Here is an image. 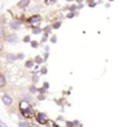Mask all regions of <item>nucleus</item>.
Instances as JSON below:
<instances>
[{"instance_id": "obj_1", "label": "nucleus", "mask_w": 119, "mask_h": 127, "mask_svg": "<svg viewBox=\"0 0 119 127\" xmlns=\"http://www.w3.org/2000/svg\"><path fill=\"white\" fill-rule=\"evenodd\" d=\"M20 111H21V114H22L25 118H32V117L34 116L33 108H32V106L29 105V103L26 101V100H22V101L20 103Z\"/></svg>"}, {"instance_id": "obj_2", "label": "nucleus", "mask_w": 119, "mask_h": 127, "mask_svg": "<svg viewBox=\"0 0 119 127\" xmlns=\"http://www.w3.org/2000/svg\"><path fill=\"white\" fill-rule=\"evenodd\" d=\"M40 23H41V16H39V15H33L28 19V25L34 28L38 27Z\"/></svg>"}, {"instance_id": "obj_3", "label": "nucleus", "mask_w": 119, "mask_h": 127, "mask_svg": "<svg viewBox=\"0 0 119 127\" xmlns=\"http://www.w3.org/2000/svg\"><path fill=\"white\" fill-rule=\"evenodd\" d=\"M36 120H38L39 124L44 125V124H47V121H48V117H47V114H44V113H38V114H36Z\"/></svg>"}, {"instance_id": "obj_4", "label": "nucleus", "mask_w": 119, "mask_h": 127, "mask_svg": "<svg viewBox=\"0 0 119 127\" xmlns=\"http://www.w3.org/2000/svg\"><path fill=\"white\" fill-rule=\"evenodd\" d=\"M6 42L7 43H11V44H14V43H16L18 42V35L16 34H9V35H7L6 36Z\"/></svg>"}, {"instance_id": "obj_5", "label": "nucleus", "mask_w": 119, "mask_h": 127, "mask_svg": "<svg viewBox=\"0 0 119 127\" xmlns=\"http://www.w3.org/2000/svg\"><path fill=\"white\" fill-rule=\"evenodd\" d=\"M1 100H2V103H4L6 106H11L12 101H13V100H12V98L8 96V95H4V96L1 97Z\"/></svg>"}, {"instance_id": "obj_6", "label": "nucleus", "mask_w": 119, "mask_h": 127, "mask_svg": "<svg viewBox=\"0 0 119 127\" xmlns=\"http://www.w3.org/2000/svg\"><path fill=\"white\" fill-rule=\"evenodd\" d=\"M29 1L31 0H20L19 2H18V6H19L20 8H26L29 5Z\"/></svg>"}, {"instance_id": "obj_7", "label": "nucleus", "mask_w": 119, "mask_h": 127, "mask_svg": "<svg viewBox=\"0 0 119 127\" xmlns=\"http://www.w3.org/2000/svg\"><path fill=\"white\" fill-rule=\"evenodd\" d=\"M9 27H11L13 31H16V29L20 28V22H18V21H11V22H9Z\"/></svg>"}, {"instance_id": "obj_8", "label": "nucleus", "mask_w": 119, "mask_h": 127, "mask_svg": "<svg viewBox=\"0 0 119 127\" xmlns=\"http://www.w3.org/2000/svg\"><path fill=\"white\" fill-rule=\"evenodd\" d=\"M6 58H7L8 61H15V60L19 58V56L18 55H13V54H7L6 55Z\"/></svg>"}, {"instance_id": "obj_9", "label": "nucleus", "mask_w": 119, "mask_h": 127, "mask_svg": "<svg viewBox=\"0 0 119 127\" xmlns=\"http://www.w3.org/2000/svg\"><path fill=\"white\" fill-rule=\"evenodd\" d=\"M5 84H6V79H5V76L1 75L0 76V88H4Z\"/></svg>"}, {"instance_id": "obj_10", "label": "nucleus", "mask_w": 119, "mask_h": 127, "mask_svg": "<svg viewBox=\"0 0 119 127\" xmlns=\"http://www.w3.org/2000/svg\"><path fill=\"white\" fill-rule=\"evenodd\" d=\"M41 28H39V27H35V28H33V33H34V34H40V33H41Z\"/></svg>"}, {"instance_id": "obj_11", "label": "nucleus", "mask_w": 119, "mask_h": 127, "mask_svg": "<svg viewBox=\"0 0 119 127\" xmlns=\"http://www.w3.org/2000/svg\"><path fill=\"white\" fill-rule=\"evenodd\" d=\"M43 61H44V60H42V58L40 57V56H38V57L35 58V62H36V63H38V64H40V63H42Z\"/></svg>"}, {"instance_id": "obj_12", "label": "nucleus", "mask_w": 119, "mask_h": 127, "mask_svg": "<svg viewBox=\"0 0 119 127\" xmlns=\"http://www.w3.org/2000/svg\"><path fill=\"white\" fill-rule=\"evenodd\" d=\"M61 27V22H60V21H57V22H55L54 25H53V28H56V29H57V28H60Z\"/></svg>"}, {"instance_id": "obj_13", "label": "nucleus", "mask_w": 119, "mask_h": 127, "mask_svg": "<svg viewBox=\"0 0 119 127\" xmlns=\"http://www.w3.org/2000/svg\"><path fill=\"white\" fill-rule=\"evenodd\" d=\"M50 29H51V27H50V26H48V27L44 28V33H46V35H48L50 33Z\"/></svg>"}, {"instance_id": "obj_14", "label": "nucleus", "mask_w": 119, "mask_h": 127, "mask_svg": "<svg viewBox=\"0 0 119 127\" xmlns=\"http://www.w3.org/2000/svg\"><path fill=\"white\" fill-rule=\"evenodd\" d=\"M32 47H33V48H38L39 43L36 42V41H32Z\"/></svg>"}, {"instance_id": "obj_15", "label": "nucleus", "mask_w": 119, "mask_h": 127, "mask_svg": "<svg viewBox=\"0 0 119 127\" xmlns=\"http://www.w3.org/2000/svg\"><path fill=\"white\" fill-rule=\"evenodd\" d=\"M26 66H27V68H32V66H33V62L32 61L26 62Z\"/></svg>"}, {"instance_id": "obj_16", "label": "nucleus", "mask_w": 119, "mask_h": 127, "mask_svg": "<svg viewBox=\"0 0 119 127\" xmlns=\"http://www.w3.org/2000/svg\"><path fill=\"white\" fill-rule=\"evenodd\" d=\"M50 41H51V42L53 43H56V41H57V37H56V36H51V39H50Z\"/></svg>"}, {"instance_id": "obj_17", "label": "nucleus", "mask_w": 119, "mask_h": 127, "mask_svg": "<svg viewBox=\"0 0 119 127\" xmlns=\"http://www.w3.org/2000/svg\"><path fill=\"white\" fill-rule=\"evenodd\" d=\"M56 0H46V4L47 5H51V4H54Z\"/></svg>"}, {"instance_id": "obj_18", "label": "nucleus", "mask_w": 119, "mask_h": 127, "mask_svg": "<svg viewBox=\"0 0 119 127\" xmlns=\"http://www.w3.org/2000/svg\"><path fill=\"white\" fill-rule=\"evenodd\" d=\"M19 127H28V124H26V123H19Z\"/></svg>"}, {"instance_id": "obj_19", "label": "nucleus", "mask_w": 119, "mask_h": 127, "mask_svg": "<svg viewBox=\"0 0 119 127\" xmlns=\"http://www.w3.org/2000/svg\"><path fill=\"white\" fill-rule=\"evenodd\" d=\"M29 41H31V37H29V36H26V37H25V39H23V42H29Z\"/></svg>"}, {"instance_id": "obj_20", "label": "nucleus", "mask_w": 119, "mask_h": 127, "mask_svg": "<svg viewBox=\"0 0 119 127\" xmlns=\"http://www.w3.org/2000/svg\"><path fill=\"white\" fill-rule=\"evenodd\" d=\"M31 92H36V89H35V86H31Z\"/></svg>"}, {"instance_id": "obj_21", "label": "nucleus", "mask_w": 119, "mask_h": 127, "mask_svg": "<svg viewBox=\"0 0 119 127\" xmlns=\"http://www.w3.org/2000/svg\"><path fill=\"white\" fill-rule=\"evenodd\" d=\"M48 88H49V84H48V83H44V84H43V89H46L47 90Z\"/></svg>"}, {"instance_id": "obj_22", "label": "nucleus", "mask_w": 119, "mask_h": 127, "mask_svg": "<svg viewBox=\"0 0 119 127\" xmlns=\"http://www.w3.org/2000/svg\"><path fill=\"white\" fill-rule=\"evenodd\" d=\"M67 125L69 127H73V123H70V121H67Z\"/></svg>"}, {"instance_id": "obj_23", "label": "nucleus", "mask_w": 119, "mask_h": 127, "mask_svg": "<svg viewBox=\"0 0 119 127\" xmlns=\"http://www.w3.org/2000/svg\"><path fill=\"white\" fill-rule=\"evenodd\" d=\"M50 127H60L58 125H55L54 123H51V125H50Z\"/></svg>"}, {"instance_id": "obj_24", "label": "nucleus", "mask_w": 119, "mask_h": 127, "mask_svg": "<svg viewBox=\"0 0 119 127\" xmlns=\"http://www.w3.org/2000/svg\"><path fill=\"white\" fill-rule=\"evenodd\" d=\"M89 6H90V7H95L96 4H95V2H91V4H89Z\"/></svg>"}, {"instance_id": "obj_25", "label": "nucleus", "mask_w": 119, "mask_h": 127, "mask_svg": "<svg viewBox=\"0 0 119 127\" xmlns=\"http://www.w3.org/2000/svg\"><path fill=\"white\" fill-rule=\"evenodd\" d=\"M39 99H40V100H43V99H44V96H42V95H41V96H39Z\"/></svg>"}, {"instance_id": "obj_26", "label": "nucleus", "mask_w": 119, "mask_h": 127, "mask_svg": "<svg viewBox=\"0 0 119 127\" xmlns=\"http://www.w3.org/2000/svg\"><path fill=\"white\" fill-rule=\"evenodd\" d=\"M0 127H6V125H5V123H2V121H1V125H0Z\"/></svg>"}, {"instance_id": "obj_27", "label": "nucleus", "mask_w": 119, "mask_h": 127, "mask_svg": "<svg viewBox=\"0 0 119 127\" xmlns=\"http://www.w3.org/2000/svg\"><path fill=\"white\" fill-rule=\"evenodd\" d=\"M33 81H34V82H38V81H39V78H38V77H34V79H33Z\"/></svg>"}, {"instance_id": "obj_28", "label": "nucleus", "mask_w": 119, "mask_h": 127, "mask_svg": "<svg viewBox=\"0 0 119 127\" xmlns=\"http://www.w3.org/2000/svg\"><path fill=\"white\" fill-rule=\"evenodd\" d=\"M88 1H89V2H90V4H91V2H92V0H88Z\"/></svg>"}, {"instance_id": "obj_29", "label": "nucleus", "mask_w": 119, "mask_h": 127, "mask_svg": "<svg viewBox=\"0 0 119 127\" xmlns=\"http://www.w3.org/2000/svg\"><path fill=\"white\" fill-rule=\"evenodd\" d=\"M77 1H78V2H81V1H83V0H77Z\"/></svg>"}, {"instance_id": "obj_30", "label": "nucleus", "mask_w": 119, "mask_h": 127, "mask_svg": "<svg viewBox=\"0 0 119 127\" xmlns=\"http://www.w3.org/2000/svg\"><path fill=\"white\" fill-rule=\"evenodd\" d=\"M67 1H73V0H67Z\"/></svg>"}, {"instance_id": "obj_31", "label": "nucleus", "mask_w": 119, "mask_h": 127, "mask_svg": "<svg viewBox=\"0 0 119 127\" xmlns=\"http://www.w3.org/2000/svg\"><path fill=\"white\" fill-rule=\"evenodd\" d=\"M111 1H113V0H111Z\"/></svg>"}]
</instances>
